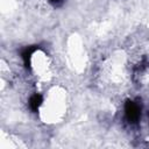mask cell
Returning <instances> with one entry per match:
<instances>
[{"label": "cell", "mask_w": 149, "mask_h": 149, "mask_svg": "<svg viewBox=\"0 0 149 149\" xmlns=\"http://www.w3.org/2000/svg\"><path fill=\"white\" fill-rule=\"evenodd\" d=\"M125 112H126V118L129 122L132 123H136L140 118H141V108L140 106L132 101V100H128L125 105Z\"/></svg>", "instance_id": "6da1fadb"}, {"label": "cell", "mask_w": 149, "mask_h": 149, "mask_svg": "<svg viewBox=\"0 0 149 149\" xmlns=\"http://www.w3.org/2000/svg\"><path fill=\"white\" fill-rule=\"evenodd\" d=\"M35 50H36V47H35V45H31V47L26 48V49L22 51L21 56H22V59H23V62H24L26 68H30V58H31V55H33V52H34Z\"/></svg>", "instance_id": "7a4b0ae2"}, {"label": "cell", "mask_w": 149, "mask_h": 149, "mask_svg": "<svg viewBox=\"0 0 149 149\" xmlns=\"http://www.w3.org/2000/svg\"><path fill=\"white\" fill-rule=\"evenodd\" d=\"M42 95L41 94H34V95H31V98L29 99V106H30V109L33 111V112H37L38 111V108H40V106H41V104H42Z\"/></svg>", "instance_id": "3957f363"}, {"label": "cell", "mask_w": 149, "mask_h": 149, "mask_svg": "<svg viewBox=\"0 0 149 149\" xmlns=\"http://www.w3.org/2000/svg\"><path fill=\"white\" fill-rule=\"evenodd\" d=\"M62 0H50V2H52V3H58V2H61Z\"/></svg>", "instance_id": "277c9868"}]
</instances>
